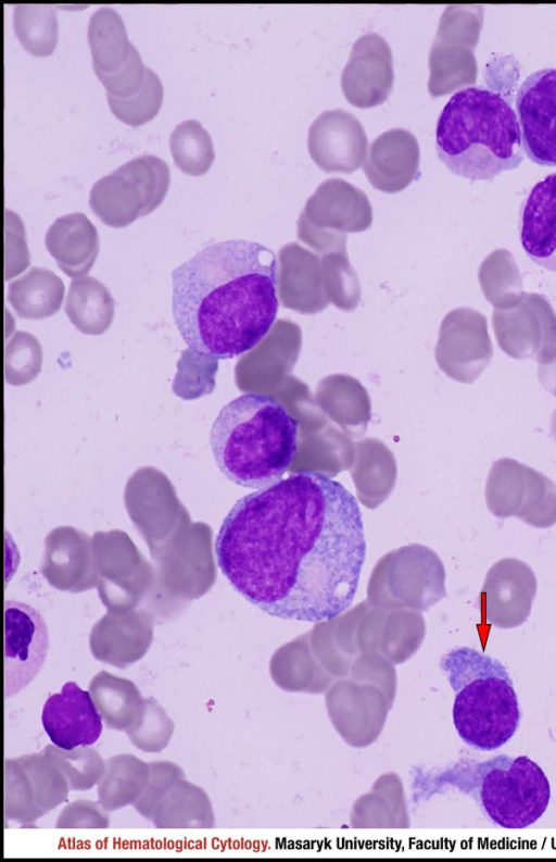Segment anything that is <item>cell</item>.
<instances>
[{
	"label": "cell",
	"mask_w": 556,
	"mask_h": 862,
	"mask_svg": "<svg viewBox=\"0 0 556 862\" xmlns=\"http://www.w3.org/2000/svg\"><path fill=\"white\" fill-rule=\"evenodd\" d=\"M215 554L232 588L268 615L331 621L357 591L366 558L361 508L338 480L299 471L240 498Z\"/></svg>",
	"instance_id": "1"
},
{
	"label": "cell",
	"mask_w": 556,
	"mask_h": 862,
	"mask_svg": "<svg viewBox=\"0 0 556 862\" xmlns=\"http://www.w3.org/2000/svg\"><path fill=\"white\" fill-rule=\"evenodd\" d=\"M278 262L267 247L242 239L213 242L172 272V312L189 349L217 360L252 349L279 308Z\"/></svg>",
	"instance_id": "2"
},
{
	"label": "cell",
	"mask_w": 556,
	"mask_h": 862,
	"mask_svg": "<svg viewBox=\"0 0 556 862\" xmlns=\"http://www.w3.org/2000/svg\"><path fill=\"white\" fill-rule=\"evenodd\" d=\"M299 422L276 398L245 392L219 411L210 432L213 458L230 482L264 488L281 479L298 452Z\"/></svg>",
	"instance_id": "3"
},
{
	"label": "cell",
	"mask_w": 556,
	"mask_h": 862,
	"mask_svg": "<svg viewBox=\"0 0 556 862\" xmlns=\"http://www.w3.org/2000/svg\"><path fill=\"white\" fill-rule=\"evenodd\" d=\"M435 149L452 173L472 182L493 180L525 158L515 110L482 86L463 88L450 98L437 123Z\"/></svg>",
	"instance_id": "4"
},
{
	"label": "cell",
	"mask_w": 556,
	"mask_h": 862,
	"mask_svg": "<svg viewBox=\"0 0 556 862\" xmlns=\"http://www.w3.org/2000/svg\"><path fill=\"white\" fill-rule=\"evenodd\" d=\"M440 665L455 692L453 723L463 741L482 751L504 746L517 732L521 719L506 667L468 647L451 650Z\"/></svg>",
	"instance_id": "5"
},
{
	"label": "cell",
	"mask_w": 556,
	"mask_h": 862,
	"mask_svg": "<svg viewBox=\"0 0 556 862\" xmlns=\"http://www.w3.org/2000/svg\"><path fill=\"white\" fill-rule=\"evenodd\" d=\"M476 789L480 809L495 825L520 829L535 823L551 799L543 770L526 755L500 754L477 765Z\"/></svg>",
	"instance_id": "6"
},
{
	"label": "cell",
	"mask_w": 556,
	"mask_h": 862,
	"mask_svg": "<svg viewBox=\"0 0 556 862\" xmlns=\"http://www.w3.org/2000/svg\"><path fill=\"white\" fill-rule=\"evenodd\" d=\"M49 649L42 615L28 603L4 602V697L24 689L41 670Z\"/></svg>",
	"instance_id": "7"
},
{
	"label": "cell",
	"mask_w": 556,
	"mask_h": 862,
	"mask_svg": "<svg viewBox=\"0 0 556 862\" xmlns=\"http://www.w3.org/2000/svg\"><path fill=\"white\" fill-rule=\"evenodd\" d=\"M525 154L535 164L556 166V68L530 74L516 96Z\"/></svg>",
	"instance_id": "8"
},
{
	"label": "cell",
	"mask_w": 556,
	"mask_h": 862,
	"mask_svg": "<svg viewBox=\"0 0 556 862\" xmlns=\"http://www.w3.org/2000/svg\"><path fill=\"white\" fill-rule=\"evenodd\" d=\"M538 582L532 569L521 560L504 558L485 575L480 594L484 620L500 628H514L530 615Z\"/></svg>",
	"instance_id": "9"
},
{
	"label": "cell",
	"mask_w": 556,
	"mask_h": 862,
	"mask_svg": "<svg viewBox=\"0 0 556 862\" xmlns=\"http://www.w3.org/2000/svg\"><path fill=\"white\" fill-rule=\"evenodd\" d=\"M367 145L362 123L341 109L324 111L308 128L309 155L326 173L355 172L365 161Z\"/></svg>",
	"instance_id": "10"
},
{
	"label": "cell",
	"mask_w": 556,
	"mask_h": 862,
	"mask_svg": "<svg viewBox=\"0 0 556 862\" xmlns=\"http://www.w3.org/2000/svg\"><path fill=\"white\" fill-rule=\"evenodd\" d=\"M393 82V59L387 40L376 33L361 36L341 75L345 99L361 109L379 105L391 93Z\"/></svg>",
	"instance_id": "11"
},
{
	"label": "cell",
	"mask_w": 556,
	"mask_h": 862,
	"mask_svg": "<svg viewBox=\"0 0 556 862\" xmlns=\"http://www.w3.org/2000/svg\"><path fill=\"white\" fill-rule=\"evenodd\" d=\"M41 723L52 744L66 750L93 745L103 727L90 692L75 682L65 683L46 700Z\"/></svg>",
	"instance_id": "12"
},
{
	"label": "cell",
	"mask_w": 556,
	"mask_h": 862,
	"mask_svg": "<svg viewBox=\"0 0 556 862\" xmlns=\"http://www.w3.org/2000/svg\"><path fill=\"white\" fill-rule=\"evenodd\" d=\"M419 159L416 137L406 129L392 128L370 142L363 170L374 188L393 193L416 178Z\"/></svg>",
	"instance_id": "13"
},
{
	"label": "cell",
	"mask_w": 556,
	"mask_h": 862,
	"mask_svg": "<svg viewBox=\"0 0 556 862\" xmlns=\"http://www.w3.org/2000/svg\"><path fill=\"white\" fill-rule=\"evenodd\" d=\"M519 240L533 263L556 273V173L538 182L522 201Z\"/></svg>",
	"instance_id": "14"
},
{
	"label": "cell",
	"mask_w": 556,
	"mask_h": 862,
	"mask_svg": "<svg viewBox=\"0 0 556 862\" xmlns=\"http://www.w3.org/2000/svg\"><path fill=\"white\" fill-rule=\"evenodd\" d=\"M45 245L58 266L74 279L90 271L99 251L97 229L80 212L55 218L47 229Z\"/></svg>",
	"instance_id": "15"
},
{
	"label": "cell",
	"mask_w": 556,
	"mask_h": 862,
	"mask_svg": "<svg viewBox=\"0 0 556 862\" xmlns=\"http://www.w3.org/2000/svg\"><path fill=\"white\" fill-rule=\"evenodd\" d=\"M303 214L319 223L362 229L370 222L371 207L363 190L341 178H329L309 197Z\"/></svg>",
	"instance_id": "16"
},
{
	"label": "cell",
	"mask_w": 556,
	"mask_h": 862,
	"mask_svg": "<svg viewBox=\"0 0 556 862\" xmlns=\"http://www.w3.org/2000/svg\"><path fill=\"white\" fill-rule=\"evenodd\" d=\"M88 202L102 223L116 228L149 214L140 188L119 167L92 184Z\"/></svg>",
	"instance_id": "17"
},
{
	"label": "cell",
	"mask_w": 556,
	"mask_h": 862,
	"mask_svg": "<svg viewBox=\"0 0 556 862\" xmlns=\"http://www.w3.org/2000/svg\"><path fill=\"white\" fill-rule=\"evenodd\" d=\"M156 828H210L214 812L203 788L185 778L175 782L159 800L150 819Z\"/></svg>",
	"instance_id": "18"
},
{
	"label": "cell",
	"mask_w": 556,
	"mask_h": 862,
	"mask_svg": "<svg viewBox=\"0 0 556 862\" xmlns=\"http://www.w3.org/2000/svg\"><path fill=\"white\" fill-rule=\"evenodd\" d=\"M150 642V627L137 620L105 621L94 628L90 637L93 657L118 669H126L140 660Z\"/></svg>",
	"instance_id": "19"
},
{
	"label": "cell",
	"mask_w": 556,
	"mask_h": 862,
	"mask_svg": "<svg viewBox=\"0 0 556 862\" xmlns=\"http://www.w3.org/2000/svg\"><path fill=\"white\" fill-rule=\"evenodd\" d=\"M88 691L110 729L126 730L143 712L146 699L134 682L106 671L91 678Z\"/></svg>",
	"instance_id": "20"
},
{
	"label": "cell",
	"mask_w": 556,
	"mask_h": 862,
	"mask_svg": "<svg viewBox=\"0 0 556 862\" xmlns=\"http://www.w3.org/2000/svg\"><path fill=\"white\" fill-rule=\"evenodd\" d=\"M64 290V284L55 273L34 266L10 283L8 300L21 318L42 320L60 310Z\"/></svg>",
	"instance_id": "21"
},
{
	"label": "cell",
	"mask_w": 556,
	"mask_h": 862,
	"mask_svg": "<svg viewBox=\"0 0 556 862\" xmlns=\"http://www.w3.org/2000/svg\"><path fill=\"white\" fill-rule=\"evenodd\" d=\"M64 312L81 333L101 335L114 317V299L108 288L92 276L72 280L65 298Z\"/></svg>",
	"instance_id": "22"
},
{
	"label": "cell",
	"mask_w": 556,
	"mask_h": 862,
	"mask_svg": "<svg viewBox=\"0 0 556 862\" xmlns=\"http://www.w3.org/2000/svg\"><path fill=\"white\" fill-rule=\"evenodd\" d=\"M87 38L93 71L106 74L124 66L134 46L121 15L109 7H101L90 15Z\"/></svg>",
	"instance_id": "23"
},
{
	"label": "cell",
	"mask_w": 556,
	"mask_h": 862,
	"mask_svg": "<svg viewBox=\"0 0 556 862\" xmlns=\"http://www.w3.org/2000/svg\"><path fill=\"white\" fill-rule=\"evenodd\" d=\"M148 779V763L134 754L113 755L105 761L104 773L97 784L98 802L109 812L134 804Z\"/></svg>",
	"instance_id": "24"
},
{
	"label": "cell",
	"mask_w": 556,
	"mask_h": 862,
	"mask_svg": "<svg viewBox=\"0 0 556 862\" xmlns=\"http://www.w3.org/2000/svg\"><path fill=\"white\" fill-rule=\"evenodd\" d=\"M530 466L509 458L496 460L488 475L485 502L496 517H518L529 495Z\"/></svg>",
	"instance_id": "25"
},
{
	"label": "cell",
	"mask_w": 556,
	"mask_h": 862,
	"mask_svg": "<svg viewBox=\"0 0 556 862\" xmlns=\"http://www.w3.org/2000/svg\"><path fill=\"white\" fill-rule=\"evenodd\" d=\"M12 24L22 47L34 57L45 58L54 51L58 20L52 5L15 4Z\"/></svg>",
	"instance_id": "26"
},
{
	"label": "cell",
	"mask_w": 556,
	"mask_h": 862,
	"mask_svg": "<svg viewBox=\"0 0 556 862\" xmlns=\"http://www.w3.org/2000/svg\"><path fill=\"white\" fill-rule=\"evenodd\" d=\"M169 149L176 166L191 176L205 174L215 158L212 138L197 120L176 125L169 136Z\"/></svg>",
	"instance_id": "27"
},
{
	"label": "cell",
	"mask_w": 556,
	"mask_h": 862,
	"mask_svg": "<svg viewBox=\"0 0 556 862\" xmlns=\"http://www.w3.org/2000/svg\"><path fill=\"white\" fill-rule=\"evenodd\" d=\"M42 753L61 770L72 791L91 789L99 783L105 770L102 757L89 746L66 750L48 745Z\"/></svg>",
	"instance_id": "28"
},
{
	"label": "cell",
	"mask_w": 556,
	"mask_h": 862,
	"mask_svg": "<svg viewBox=\"0 0 556 862\" xmlns=\"http://www.w3.org/2000/svg\"><path fill=\"white\" fill-rule=\"evenodd\" d=\"M4 817L22 826L42 817L30 782L16 758L4 761Z\"/></svg>",
	"instance_id": "29"
},
{
	"label": "cell",
	"mask_w": 556,
	"mask_h": 862,
	"mask_svg": "<svg viewBox=\"0 0 556 862\" xmlns=\"http://www.w3.org/2000/svg\"><path fill=\"white\" fill-rule=\"evenodd\" d=\"M163 85L159 76L146 67V79L140 91L122 99L106 95L111 112L121 122L138 127L154 118L163 102Z\"/></svg>",
	"instance_id": "30"
},
{
	"label": "cell",
	"mask_w": 556,
	"mask_h": 862,
	"mask_svg": "<svg viewBox=\"0 0 556 862\" xmlns=\"http://www.w3.org/2000/svg\"><path fill=\"white\" fill-rule=\"evenodd\" d=\"M178 372L173 382V391L185 400H193L211 393L215 388L218 360L194 352L182 351L177 363Z\"/></svg>",
	"instance_id": "31"
},
{
	"label": "cell",
	"mask_w": 556,
	"mask_h": 862,
	"mask_svg": "<svg viewBox=\"0 0 556 862\" xmlns=\"http://www.w3.org/2000/svg\"><path fill=\"white\" fill-rule=\"evenodd\" d=\"M175 724L153 697L146 699L140 717L125 733L131 744L143 752H161L174 734Z\"/></svg>",
	"instance_id": "32"
},
{
	"label": "cell",
	"mask_w": 556,
	"mask_h": 862,
	"mask_svg": "<svg viewBox=\"0 0 556 862\" xmlns=\"http://www.w3.org/2000/svg\"><path fill=\"white\" fill-rule=\"evenodd\" d=\"M42 350L29 333L17 330L5 343L4 378L13 386L33 382L41 371Z\"/></svg>",
	"instance_id": "33"
},
{
	"label": "cell",
	"mask_w": 556,
	"mask_h": 862,
	"mask_svg": "<svg viewBox=\"0 0 556 862\" xmlns=\"http://www.w3.org/2000/svg\"><path fill=\"white\" fill-rule=\"evenodd\" d=\"M140 188L148 212L157 208L169 186V168L164 160L153 154H142L118 166Z\"/></svg>",
	"instance_id": "34"
},
{
	"label": "cell",
	"mask_w": 556,
	"mask_h": 862,
	"mask_svg": "<svg viewBox=\"0 0 556 862\" xmlns=\"http://www.w3.org/2000/svg\"><path fill=\"white\" fill-rule=\"evenodd\" d=\"M529 476V495L518 519L536 528L552 527L556 524V484L532 467Z\"/></svg>",
	"instance_id": "35"
},
{
	"label": "cell",
	"mask_w": 556,
	"mask_h": 862,
	"mask_svg": "<svg viewBox=\"0 0 556 862\" xmlns=\"http://www.w3.org/2000/svg\"><path fill=\"white\" fill-rule=\"evenodd\" d=\"M148 764L149 779L134 808L141 816L150 820L159 800L175 782L185 778V773L170 761H153Z\"/></svg>",
	"instance_id": "36"
},
{
	"label": "cell",
	"mask_w": 556,
	"mask_h": 862,
	"mask_svg": "<svg viewBox=\"0 0 556 862\" xmlns=\"http://www.w3.org/2000/svg\"><path fill=\"white\" fill-rule=\"evenodd\" d=\"M146 65L135 46L127 62L118 71L106 74L94 72L106 90V95L126 99L141 90L146 79Z\"/></svg>",
	"instance_id": "37"
},
{
	"label": "cell",
	"mask_w": 556,
	"mask_h": 862,
	"mask_svg": "<svg viewBox=\"0 0 556 862\" xmlns=\"http://www.w3.org/2000/svg\"><path fill=\"white\" fill-rule=\"evenodd\" d=\"M98 801L75 800L66 804L59 814L56 828H106L110 816Z\"/></svg>",
	"instance_id": "38"
}]
</instances>
